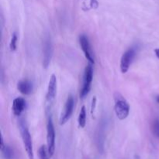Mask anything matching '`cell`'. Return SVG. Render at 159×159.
Wrapping results in <instances>:
<instances>
[{"label":"cell","mask_w":159,"mask_h":159,"mask_svg":"<svg viewBox=\"0 0 159 159\" xmlns=\"http://www.w3.org/2000/svg\"><path fill=\"white\" fill-rule=\"evenodd\" d=\"M115 100V113L118 119L125 120L128 116L130 113V106L127 101L124 99V96L119 93H115L114 94Z\"/></svg>","instance_id":"6da1fadb"},{"label":"cell","mask_w":159,"mask_h":159,"mask_svg":"<svg viewBox=\"0 0 159 159\" xmlns=\"http://www.w3.org/2000/svg\"><path fill=\"white\" fill-rule=\"evenodd\" d=\"M20 130L21 134L22 140H23L24 148L29 159H34V148H33V142L31 135L30 134L26 123L24 120H21L20 123Z\"/></svg>","instance_id":"7a4b0ae2"},{"label":"cell","mask_w":159,"mask_h":159,"mask_svg":"<svg viewBox=\"0 0 159 159\" xmlns=\"http://www.w3.org/2000/svg\"><path fill=\"white\" fill-rule=\"evenodd\" d=\"M56 94H57V78L55 75H51L50 78L49 84L48 87V92L46 95V112L48 113L51 111V107H52L53 103L55 100Z\"/></svg>","instance_id":"3957f363"},{"label":"cell","mask_w":159,"mask_h":159,"mask_svg":"<svg viewBox=\"0 0 159 159\" xmlns=\"http://www.w3.org/2000/svg\"><path fill=\"white\" fill-rule=\"evenodd\" d=\"M47 143L50 156L52 157L55 151V130L51 116H49L48 117L47 124Z\"/></svg>","instance_id":"277c9868"},{"label":"cell","mask_w":159,"mask_h":159,"mask_svg":"<svg viewBox=\"0 0 159 159\" xmlns=\"http://www.w3.org/2000/svg\"><path fill=\"white\" fill-rule=\"evenodd\" d=\"M93 79V69L91 65H87L85 68L83 75V83H82V88L80 92V97L84 98L89 94L91 89L92 82Z\"/></svg>","instance_id":"5b68a950"},{"label":"cell","mask_w":159,"mask_h":159,"mask_svg":"<svg viewBox=\"0 0 159 159\" xmlns=\"http://www.w3.org/2000/svg\"><path fill=\"white\" fill-rule=\"evenodd\" d=\"M137 54V49L135 48H131L127 50L122 55L120 60V71L125 74L128 71L130 65L133 63Z\"/></svg>","instance_id":"8992f818"},{"label":"cell","mask_w":159,"mask_h":159,"mask_svg":"<svg viewBox=\"0 0 159 159\" xmlns=\"http://www.w3.org/2000/svg\"><path fill=\"white\" fill-rule=\"evenodd\" d=\"M74 98L71 96H69L68 97V99H67L66 102L65 104V107H64L63 111H62L61 114L60 124L63 125L65 123L68 122V120L71 118L73 113V110H74Z\"/></svg>","instance_id":"52a82bcc"},{"label":"cell","mask_w":159,"mask_h":159,"mask_svg":"<svg viewBox=\"0 0 159 159\" xmlns=\"http://www.w3.org/2000/svg\"><path fill=\"white\" fill-rule=\"evenodd\" d=\"M79 43L82 48V51L85 54V57L87 60L92 64L95 63V58L94 54L93 53V50L91 48V45L89 43V38L85 35H81L79 37Z\"/></svg>","instance_id":"ba28073f"},{"label":"cell","mask_w":159,"mask_h":159,"mask_svg":"<svg viewBox=\"0 0 159 159\" xmlns=\"http://www.w3.org/2000/svg\"><path fill=\"white\" fill-rule=\"evenodd\" d=\"M43 53V65L45 68H47L48 66H49L50 63H51V57H52V55H53L52 42H51V38H49V37L46 38V40H44Z\"/></svg>","instance_id":"9c48e42d"},{"label":"cell","mask_w":159,"mask_h":159,"mask_svg":"<svg viewBox=\"0 0 159 159\" xmlns=\"http://www.w3.org/2000/svg\"><path fill=\"white\" fill-rule=\"evenodd\" d=\"M25 108H26V101L23 98L18 97L14 99L12 103V112L15 116H20Z\"/></svg>","instance_id":"30bf717a"},{"label":"cell","mask_w":159,"mask_h":159,"mask_svg":"<svg viewBox=\"0 0 159 159\" xmlns=\"http://www.w3.org/2000/svg\"><path fill=\"white\" fill-rule=\"evenodd\" d=\"M17 89L22 94L30 95L33 92V85L30 81L23 80L19 82L17 85Z\"/></svg>","instance_id":"8fae6325"},{"label":"cell","mask_w":159,"mask_h":159,"mask_svg":"<svg viewBox=\"0 0 159 159\" xmlns=\"http://www.w3.org/2000/svg\"><path fill=\"white\" fill-rule=\"evenodd\" d=\"M78 122H79V127H82V128L85 127V124H86V110H85V107H82V109H81Z\"/></svg>","instance_id":"7c38bea8"},{"label":"cell","mask_w":159,"mask_h":159,"mask_svg":"<svg viewBox=\"0 0 159 159\" xmlns=\"http://www.w3.org/2000/svg\"><path fill=\"white\" fill-rule=\"evenodd\" d=\"M1 151L5 159H12L13 158V151L9 146L4 145L2 148H1Z\"/></svg>","instance_id":"4fadbf2b"},{"label":"cell","mask_w":159,"mask_h":159,"mask_svg":"<svg viewBox=\"0 0 159 159\" xmlns=\"http://www.w3.org/2000/svg\"><path fill=\"white\" fill-rule=\"evenodd\" d=\"M38 156L40 159H49L51 158L48 146L42 145L38 150Z\"/></svg>","instance_id":"5bb4252c"},{"label":"cell","mask_w":159,"mask_h":159,"mask_svg":"<svg viewBox=\"0 0 159 159\" xmlns=\"http://www.w3.org/2000/svg\"><path fill=\"white\" fill-rule=\"evenodd\" d=\"M16 42H17V35L16 33L12 34V37L11 38L10 43H9V48L11 51H15L16 49Z\"/></svg>","instance_id":"9a60e30c"},{"label":"cell","mask_w":159,"mask_h":159,"mask_svg":"<svg viewBox=\"0 0 159 159\" xmlns=\"http://www.w3.org/2000/svg\"><path fill=\"white\" fill-rule=\"evenodd\" d=\"M153 131L155 136L159 138V120H157L153 125Z\"/></svg>","instance_id":"2e32d148"},{"label":"cell","mask_w":159,"mask_h":159,"mask_svg":"<svg viewBox=\"0 0 159 159\" xmlns=\"http://www.w3.org/2000/svg\"><path fill=\"white\" fill-rule=\"evenodd\" d=\"M155 54H156L157 57L159 59V49H156L155 50Z\"/></svg>","instance_id":"e0dca14e"},{"label":"cell","mask_w":159,"mask_h":159,"mask_svg":"<svg viewBox=\"0 0 159 159\" xmlns=\"http://www.w3.org/2000/svg\"><path fill=\"white\" fill-rule=\"evenodd\" d=\"M156 100H157V102H158V103H159V96H157V97H156Z\"/></svg>","instance_id":"ac0fdd59"}]
</instances>
